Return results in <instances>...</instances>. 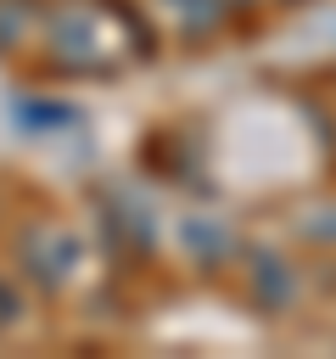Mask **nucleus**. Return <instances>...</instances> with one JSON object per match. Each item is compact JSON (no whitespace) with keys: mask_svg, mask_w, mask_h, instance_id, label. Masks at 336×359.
<instances>
[{"mask_svg":"<svg viewBox=\"0 0 336 359\" xmlns=\"http://www.w3.org/2000/svg\"><path fill=\"white\" fill-rule=\"evenodd\" d=\"M11 314H17V297L0 286V325H11Z\"/></svg>","mask_w":336,"mask_h":359,"instance_id":"1","label":"nucleus"}]
</instances>
